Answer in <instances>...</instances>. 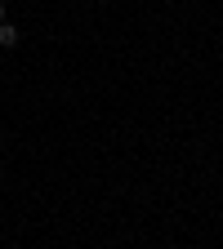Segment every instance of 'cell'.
<instances>
[{
    "label": "cell",
    "instance_id": "cell-1",
    "mask_svg": "<svg viewBox=\"0 0 223 249\" xmlns=\"http://www.w3.org/2000/svg\"><path fill=\"white\" fill-rule=\"evenodd\" d=\"M18 40H22V31H18L14 22H0V45H5V49H14Z\"/></svg>",
    "mask_w": 223,
    "mask_h": 249
},
{
    "label": "cell",
    "instance_id": "cell-2",
    "mask_svg": "<svg viewBox=\"0 0 223 249\" xmlns=\"http://www.w3.org/2000/svg\"><path fill=\"white\" fill-rule=\"evenodd\" d=\"M0 22H5V0H0Z\"/></svg>",
    "mask_w": 223,
    "mask_h": 249
}]
</instances>
